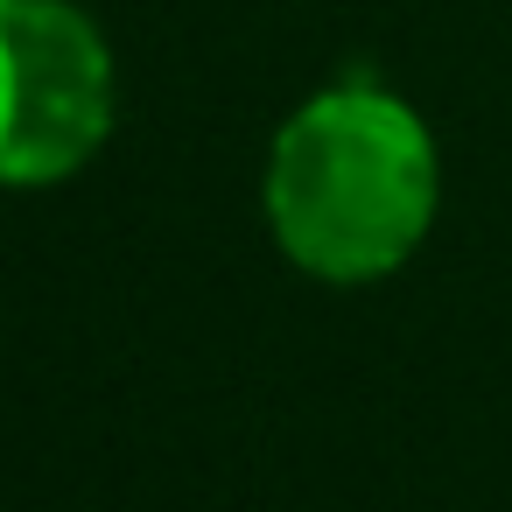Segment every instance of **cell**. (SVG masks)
<instances>
[{
    "label": "cell",
    "mask_w": 512,
    "mask_h": 512,
    "mask_svg": "<svg viewBox=\"0 0 512 512\" xmlns=\"http://www.w3.org/2000/svg\"><path fill=\"white\" fill-rule=\"evenodd\" d=\"M267 218L295 267L323 281L393 274L435 218V141L379 85L309 99L267 162Z\"/></svg>",
    "instance_id": "cell-1"
},
{
    "label": "cell",
    "mask_w": 512,
    "mask_h": 512,
    "mask_svg": "<svg viewBox=\"0 0 512 512\" xmlns=\"http://www.w3.org/2000/svg\"><path fill=\"white\" fill-rule=\"evenodd\" d=\"M113 127V57L64 0H0V183H57Z\"/></svg>",
    "instance_id": "cell-2"
}]
</instances>
